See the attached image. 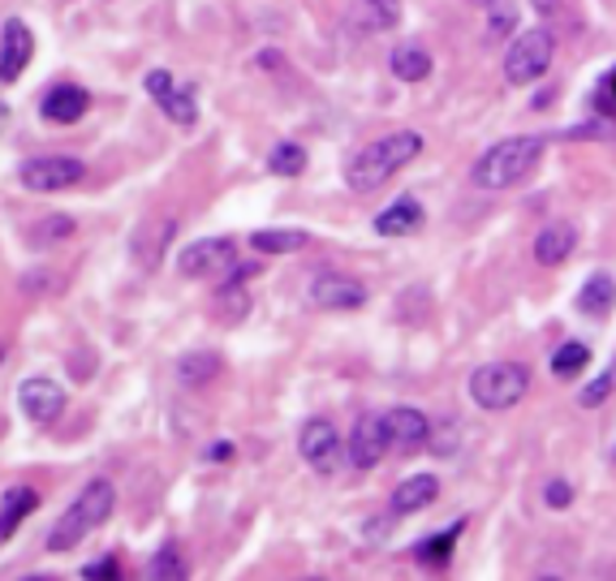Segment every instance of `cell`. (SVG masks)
Returning <instances> with one entry per match:
<instances>
[{"mask_svg": "<svg viewBox=\"0 0 616 581\" xmlns=\"http://www.w3.org/2000/svg\"><path fill=\"white\" fill-rule=\"evenodd\" d=\"M418 151H422V139L414 134V130H397V134H384V139H375V143H366L350 160V173H345V182H350V190L354 194H371L380 190L384 182H393L406 164L418 160Z\"/></svg>", "mask_w": 616, "mask_h": 581, "instance_id": "6da1fadb", "label": "cell"}, {"mask_svg": "<svg viewBox=\"0 0 616 581\" xmlns=\"http://www.w3.org/2000/svg\"><path fill=\"white\" fill-rule=\"evenodd\" d=\"M112 504H117V491L108 479H91V483L82 486L74 500H69V508L61 513V522L48 530V551H74L82 538L91 530H100L103 522L112 517Z\"/></svg>", "mask_w": 616, "mask_h": 581, "instance_id": "7a4b0ae2", "label": "cell"}, {"mask_svg": "<svg viewBox=\"0 0 616 581\" xmlns=\"http://www.w3.org/2000/svg\"><path fill=\"white\" fill-rule=\"evenodd\" d=\"M543 160V139L535 134H517V139H505V143L487 146L474 164V186L483 190H509V186H521Z\"/></svg>", "mask_w": 616, "mask_h": 581, "instance_id": "3957f363", "label": "cell"}, {"mask_svg": "<svg viewBox=\"0 0 616 581\" xmlns=\"http://www.w3.org/2000/svg\"><path fill=\"white\" fill-rule=\"evenodd\" d=\"M526 387H530V371L521 362H487V366H479L470 375V396L487 414L514 409L517 401L526 396Z\"/></svg>", "mask_w": 616, "mask_h": 581, "instance_id": "277c9868", "label": "cell"}, {"mask_svg": "<svg viewBox=\"0 0 616 581\" xmlns=\"http://www.w3.org/2000/svg\"><path fill=\"white\" fill-rule=\"evenodd\" d=\"M552 56H557V35L548 26L521 31L514 44H509V52H505V78H509V87H526V83L543 78L548 65H552Z\"/></svg>", "mask_w": 616, "mask_h": 581, "instance_id": "5b68a950", "label": "cell"}, {"mask_svg": "<svg viewBox=\"0 0 616 581\" xmlns=\"http://www.w3.org/2000/svg\"><path fill=\"white\" fill-rule=\"evenodd\" d=\"M177 267H182V276H190V281H229L233 267H238V242H229V238H207V242L186 245L182 259H177Z\"/></svg>", "mask_w": 616, "mask_h": 581, "instance_id": "8992f818", "label": "cell"}, {"mask_svg": "<svg viewBox=\"0 0 616 581\" xmlns=\"http://www.w3.org/2000/svg\"><path fill=\"white\" fill-rule=\"evenodd\" d=\"M22 186L31 194H56V190H69L87 177V164L74 160V155H35L22 164Z\"/></svg>", "mask_w": 616, "mask_h": 581, "instance_id": "52a82bcc", "label": "cell"}, {"mask_svg": "<svg viewBox=\"0 0 616 581\" xmlns=\"http://www.w3.org/2000/svg\"><path fill=\"white\" fill-rule=\"evenodd\" d=\"M298 448H302V461H307L315 474H337L341 470V457H345V443L337 436V427L328 418H307L302 431H298Z\"/></svg>", "mask_w": 616, "mask_h": 581, "instance_id": "ba28073f", "label": "cell"}, {"mask_svg": "<svg viewBox=\"0 0 616 581\" xmlns=\"http://www.w3.org/2000/svg\"><path fill=\"white\" fill-rule=\"evenodd\" d=\"M393 448V436H388V414H362L354 423V436H350V465L354 470H375L384 461V452Z\"/></svg>", "mask_w": 616, "mask_h": 581, "instance_id": "9c48e42d", "label": "cell"}, {"mask_svg": "<svg viewBox=\"0 0 616 581\" xmlns=\"http://www.w3.org/2000/svg\"><path fill=\"white\" fill-rule=\"evenodd\" d=\"M18 405H22V414L31 423L48 427V423H56L65 414V387L56 384V380H48V375H31V380H22V387H18Z\"/></svg>", "mask_w": 616, "mask_h": 581, "instance_id": "30bf717a", "label": "cell"}, {"mask_svg": "<svg viewBox=\"0 0 616 581\" xmlns=\"http://www.w3.org/2000/svg\"><path fill=\"white\" fill-rule=\"evenodd\" d=\"M310 302L319 310H362L366 306V285L354 276H337V272H323L310 281Z\"/></svg>", "mask_w": 616, "mask_h": 581, "instance_id": "8fae6325", "label": "cell"}, {"mask_svg": "<svg viewBox=\"0 0 616 581\" xmlns=\"http://www.w3.org/2000/svg\"><path fill=\"white\" fill-rule=\"evenodd\" d=\"M35 56V35L22 18H9L4 22V35H0V83H18L22 69L31 65Z\"/></svg>", "mask_w": 616, "mask_h": 581, "instance_id": "7c38bea8", "label": "cell"}, {"mask_svg": "<svg viewBox=\"0 0 616 581\" xmlns=\"http://www.w3.org/2000/svg\"><path fill=\"white\" fill-rule=\"evenodd\" d=\"M87 108H91V96H87L78 83H61V87H52L48 96H44V103H40L44 121H52V125H74V121L87 117Z\"/></svg>", "mask_w": 616, "mask_h": 581, "instance_id": "4fadbf2b", "label": "cell"}, {"mask_svg": "<svg viewBox=\"0 0 616 581\" xmlns=\"http://www.w3.org/2000/svg\"><path fill=\"white\" fill-rule=\"evenodd\" d=\"M177 233V220L173 216H152V220H143V229L134 233V242H130V250H134V259L152 272V267H160V259H164V245H168V238Z\"/></svg>", "mask_w": 616, "mask_h": 581, "instance_id": "5bb4252c", "label": "cell"}, {"mask_svg": "<svg viewBox=\"0 0 616 581\" xmlns=\"http://www.w3.org/2000/svg\"><path fill=\"white\" fill-rule=\"evenodd\" d=\"M35 508H40V491H35V486L18 483L4 491V500H0V547L18 534V526H22Z\"/></svg>", "mask_w": 616, "mask_h": 581, "instance_id": "9a60e30c", "label": "cell"}, {"mask_svg": "<svg viewBox=\"0 0 616 581\" xmlns=\"http://www.w3.org/2000/svg\"><path fill=\"white\" fill-rule=\"evenodd\" d=\"M422 229V207H418V198H397V202H388L380 216H375V233L380 238H410Z\"/></svg>", "mask_w": 616, "mask_h": 581, "instance_id": "2e32d148", "label": "cell"}, {"mask_svg": "<svg viewBox=\"0 0 616 581\" xmlns=\"http://www.w3.org/2000/svg\"><path fill=\"white\" fill-rule=\"evenodd\" d=\"M573 245H578V229L565 224V220H557V224H548V229L535 238V259H539L543 267H561L569 254H573Z\"/></svg>", "mask_w": 616, "mask_h": 581, "instance_id": "e0dca14e", "label": "cell"}, {"mask_svg": "<svg viewBox=\"0 0 616 581\" xmlns=\"http://www.w3.org/2000/svg\"><path fill=\"white\" fill-rule=\"evenodd\" d=\"M388 436H393V448H422L427 439H431V423H427V414L422 409H393L388 414Z\"/></svg>", "mask_w": 616, "mask_h": 581, "instance_id": "ac0fdd59", "label": "cell"}, {"mask_svg": "<svg viewBox=\"0 0 616 581\" xmlns=\"http://www.w3.org/2000/svg\"><path fill=\"white\" fill-rule=\"evenodd\" d=\"M436 495H440V479H436V474H414V479H406V483L393 491V513H397V517L418 513V508L436 504Z\"/></svg>", "mask_w": 616, "mask_h": 581, "instance_id": "d6986e66", "label": "cell"}, {"mask_svg": "<svg viewBox=\"0 0 616 581\" xmlns=\"http://www.w3.org/2000/svg\"><path fill=\"white\" fill-rule=\"evenodd\" d=\"M177 375H182V384L186 387H207V384H216V380L224 375V358H220V353H211V349L186 353V358L177 362Z\"/></svg>", "mask_w": 616, "mask_h": 581, "instance_id": "ffe728a7", "label": "cell"}, {"mask_svg": "<svg viewBox=\"0 0 616 581\" xmlns=\"http://www.w3.org/2000/svg\"><path fill=\"white\" fill-rule=\"evenodd\" d=\"M462 530H465V522H453L444 534L422 538V542L414 547V560H418V564H427V569H444V564L453 560V547H458V534Z\"/></svg>", "mask_w": 616, "mask_h": 581, "instance_id": "44dd1931", "label": "cell"}, {"mask_svg": "<svg viewBox=\"0 0 616 581\" xmlns=\"http://www.w3.org/2000/svg\"><path fill=\"white\" fill-rule=\"evenodd\" d=\"M616 302V281L613 276H604V272H595L582 289H578V310L582 315H591V319H600V315H608Z\"/></svg>", "mask_w": 616, "mask_h": 581, "instance_id": "7402d4cb", "label": "cell"}, {"mask_svg": "<svg viewBox=\"0 0 616 581\" xmlns=\"http://www.w3.org/2000/svg\"><path fill=\"white\" fill-rule=\"evenodd\" d=\"M388 65H393V74H397L402 83H422V78L436 69V65H431V52L418 48V44H397Z\"/></svg>", "mask_w": 616, "mask_h": 581, "instance_id": "603a6c76", "label": "cell"}, {"mask_svg": "<svg viewBox=\"0 0 616 581\" xmlns=\"http://www.w3.org/2000/svg\"><path fill=\"white\" fill-rule=\"evenodd\" d=\"M211 310H216L220 324H242L251 315V293L242 289L238 281H229V285H220V293L211 297Z\"/></svg>", "mask_w": 616, "mask_h": 581, "instance_id": "cb8c5ba5", "label": "cell"}, {"mask_svg": "<svg viewBox=\"0 0 616 581\" xmlns=\"http://www.w3.org/2000/svg\"><path fill=\"white\" fill-rule=\"evenodd\" d=\"M310 238L302 229H255L251 233V245H255L258 254H294V250H302Z\"/></svg>", "mask_w": 616, "mask_h": 581, "instance_id": "d4e9b609", "label": "cell"}, {"mask_svg": "<svg viewBox=\"0 0 616 581\" xmlns=\"http://www.w3.org/2000/svg\"><path fill=\"white\" fill-rule=\"evenodd\" d=\"M147 578L152 581H190V564H186V556H182L177 542H164V547L155 551L152 564H147Z\"/></svg>", "mask_w": 616, "mask_h": 581, "instance_id": "484cf974", "label": "cell"}, {"mask_svg": "<svg viewBox=\"0 0 616 581\" xmlns=\"http://www.w3.org/2000/svg\"><path fill=\"white\" fill-rule=\"evenodd\" d=\"M65 238H74V216H61V211H52V216L35 220L26 229V242L35 245V250H48V245L65 242Z\"/></svg>", "mask_w": 616, "mask_h": 581, "instance_id": "4316f807", "label": "cell"}, {"mask_svg": "<svg viewBox=\"0 0 616 581\" xmlns=\"http://www.w3.org/2000/svg\"><path fill=\"white\" fill-rule=\"evenodd\" d=\"M359 22L366 31H388L402 22V0H362Z\"/></svg>", "mask_w": 616, "mask_h": 581, "instance_id": "83f0119b", "label": "cell"}, {"mask_svg": "<svg viewBox=\"0 0 616 581\" xmlns=\"http://www.w3.org/2000/svg\"><path fill=\"white\" fill-rule=\"evenodd\" d=\"M307 168V151L302 143H276L267 151V173H276V177H298Z\"/></svg>", "mask_w": 616, "mask_h": 581, "instance_id": "f1b7e54d", "label": "cell"}, {"mask_svg": "<svg viewBox=\"0 0 616 581\" xmlns=\"http://www.w3.org/2000/svg\"><path fill=\"white\" fill-rule=\"evenodd\" d=\"M586 362H591V349H586L582 340H569V344H561V349L552 353V375L578 380V375L586 371Z\"/></svg>", "mask_w": 616, "mask_h": 581, "instance_id": "f546056e", "label": "cell"}, {"mask_svg": "<svg viewBox=\"0 0 616 581\" xmlns=\"http://www.w3.org/2000/svg\"><path fill=\"white\" fill-rule=\"evenodd\" d=\"M195 99H199L195 87H173L168 96L160 99V108H164L177 125H195V121H199V103H195Z\"/></svg>", "mask_w": 616, "mask_h": 581, "instance_id": "4dcf8cb0", "label": "cell"}, {"mask_svg": "<svg viewBox=\"0 0 616 581\" xmlns=\"http://www.w3.org/2000/svg\"><path fill=\"white\" fill-rule=\"evenodd\" d=\"M613 392H616V362L600 375V380H591V384L578 392V405H582V409H595V405H604Z\"/></svg>", "mask_w": 616, "mask_h": 581, "instance_id": "1f68e13d", "label": "cell"}, {"mask_svg": "<svg viewBox=\"0 0 616 581\" xmlns=\"http://www.w3.org/2000/svg\"><path fill=\"white\" fill-rule=\"evenodd\" d=\"M82 581H121V560H117V551L91 560V564L82 569Z\"/></svg>", "mask_w": 616, "mask_h": 581, "instance_id": "d6a6232c", "label": "cell"}, {"mask_svg": "<svg viewBox=\"0 0 616 581\" xmlns=\"http://www.w3.org/2000/svg\"><path fill=\"white\" fill-rule=\"evenodd\" d=\"M543 500H548V508H569V500H573V486L565 479H552L548 491H543Z\"/></svg>", "mask_w": 616, "mask_h": 581, "instance_id": "836d02e7", "label": "cell"}, {"mask_svg": "<svg viewBox=\"0 0 616 581\" xmlns=\"http://www.w3.org/2000/svg\"><path fill=\"white\" fill-rule=\"evenodd\" d=\"M147 91H152L155 99H164L173 91V74H168V69H152V74H147Z\"/></svg>", "mask_w": 616, "mask_h": 581, "instance_id": "e575fe53", "label": "cell"}, {"mask_svg": "<svg viewBox=\"0 0 616 581\" xmlns=\"http://www.w3.org/2000/svg\"><path fill=\"white\" fill-rule=\"evenodd\" d=\"M204 457H207V461H233V457H238V448H233L229 439H216V443L207 448Z\"/></svg>", "mask_w": 616, "mask_h": 581, "instance_id": "d590c367", "label": "cell"}, {"mask_svg": "<svg viewBox=\"0 0 616 581\" xmlns=\"http://www.w3.org/2000/svg\"><path fill=\"white\" fill-rule=\"evenodd\" d=\"M600 96H613V103H608V108L616 112V69L608 74V78H604V83H600Z\"/></svg>", "mask_w": 616, "mask_h": 581, "instance_id": "8d00e7d4", "label": "cell"}, {"mask_svg": "<svg viewBox=\"0 0 616 581\" xmlns=\"http://www.w3.org/2000/svg\"><path fill=\"white\" fill-rule=\"evenodd\" d=\"M530 4H535V9H539V13H543V18H552V13H557V9H561V0H530Z\"/></svg>", "mask_w": 616, "mask_h": 581, "instance_id": "74e56055", "label": "cell"}, {"mask_svg": "<svg viewBox=\"0 0 616 581\" xmlns=\"http://www.w3.org/2000/svg\"><path fill=\"white\" fill-rule=\"evenodd\" d=\"M22 581H61V578H52V573H31V578H22Z\"/></svg>", "mask_w": 616, "mask_h": 581, "instance_id": "f35d334b", "label": "cell"}, {"mask_svg": "<svg viewBox=\"0 0 616 581\" xmlns=\"http://www.w3.org/2000/svg\"><path fill=\"white\" fill-rule=\"evenodd\" d=\"M0 362H4V344H0Z\"/></svg>", "mask_w": 616, "mask_h": 581, "instance_id": "ab89813d", "label": "cell"}, {"mask_svg": "<svg viewBox=\"0 0 616 581\" xmlns=\"http://www.w3.org/2000/svg\"><path fill=\"white\" fill-rule=\"evenodd\" d=\"M539 581H561V578H539Z\"/></svg>", "mask_w": 616, "mask_h": 581, "instance_id": "60d3db41", "label": "cell"}, {"mask_svg": "<svg viewBox=\"0 0 616 581\" xmlns=\"http://www.w3.org/2000/svg\"><path fill=\"white\" fill-rule=\"evenodd\" d=\"M307 581H319V578H307Z\"/></svg>", "mask_w": 616, "mask_h": 581, "instance_id": "b9f144b4", "label": "cell"}]
</instances>
